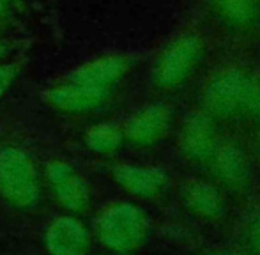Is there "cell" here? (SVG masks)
<instances>
[{
    "mask_svg": "<svg viewBox=\"0 0 260 255\" xmlns=\"http://www.w3.org/2000/svg\"><path fill=\"white\" fill-rule=\"evenodd\" d=\"M96 234L110 252L129 255L145 245L151 234V224L135 204L113 202L98 216Z\"/></svg>",
    "mask_w": 260,
    "mask_h": 255,
    "instance_id": "1",
    "label": "cell"
},
{
    "mask_svg": "<svg viewBox=\"0 0 260 255\" xmlns=\"http://www.w3.org/2000/svg\"><path fill=\"white\" fill-rule=\"evenodd\" d=\"M0 197L16 209H30L41 197V179L34 160L23 149H0Z\"/></svg>",
    "mask_w": 260,
    "mask_h": 255,
    "instance_id": "2",
    "label": "cell"
},
{
    "mask_svg": "<svg viewBox=\"0 0 260 255\" xmlns=\"http://www.w3.org/2000/svg\"><path fill=\"white\" fill-rule=\"evenodd\" d=\"M46 181L55 199L69 213H85L90 207V190L87 181L69 163L53 160L46 167Z\"/></svg>",
    "mask_w": 260,
    "mask_h": 255,
    "instance_id": "3",
    "label": "cell"
},
{
    "mask_svg": "<svg viewBox=\"0 0 260 255\" xmlns=\"http://www.w3.org/2000/svg\"><path fill=\"white\" fill-rule=\"evenodd\" d=\"M108 100V89L62 82L52 85L43 92V101L58 114L85 115L103 107Z\"/></svg>",
    "mask_w": 260,
    "mask_h": 255,
    "instance_id": "4",
    "label": "cell"
},
{
    "mask_svg": "<svg viewBox=\"0 0 260 255\" xmlns=\"http://www.w3.org/2000/svg\"><path fill=\"white\" fill-rule=\"evenodd\" d=\"M45 243L52 255H87L90 250L89 232L73 216L53 220L46 231Z\"/></svg>",
    "mask_w": 260,
    "mask_h": 255,
    "instance_id": "5",
    "label": "cell"
},
{
    "mask_svg": "<svg viewBox=\"0 0 260 255\" xmlns=\"http://www.w3.org/2000/svg\"><path fill=\"white\" fill-rule=\"evenodd\" d=\"M113 179L129 195L144 200H154L167 190V176L156 169L137 165H115L112 169Z\"/></svg>",
    "mask_w": 260,
    "mask_h": 255,
    "instance_id": "6",
    "label": "cell"
},
{
    "mask_svg": "<svg viewBox=\"0 0 260 255\" xmlns=\"http://www.w3.org/2000/svg\"><path fill=\"white\" fill-rule=\"evenodd\" d=\"M127 64L119 55H103L98 59L87 60V62L76 66L75 69L66 75L64 82L80 83V85L98 87V89H108L120 76L126 73Z\"/></svg>",
    "mask_w": 260,
    "mask_h": 255,
    "instance_id": "7",
    "label": "cell"
},
{
    "mask_svg": "<svg viewBox=\"0 0 260 255\" xmlns=\"http://www.w3.org/2000/svg\"><path fill=\"white\" fill-rule=\"evenodd\" d=\"M182 207L191 218L206 224H216L226 216V202L216 188L207 184H189L182 192Z\"/></svg>",
    "mask_w": 260,
    "mask_h": 255,
    "instance_id": "8",
    "label": "cell"
},
{
    "mask_svg": "<svg viewBox=\"0 0 260 255\" xmlns=\"http://www.w3.org/2000/svg\"><path fill=\"white\" fill-rule=\"evenodd\" d=\"M168 124H170V117L165 108L149 107L138 112L127 122L124 135L129 144L137 145V147H149L167 133Z\"/></svg>",
    "mask_w": 260,
    "mask_h": 255,
    "instance_id": "9",
    "label": "cell"
},
{
    "mask_svg": "<svg viewBox=\"0 0 260 255\" xmlns=\"http://www.w3.org/2000/svg\"><path fill=\"white\" fill-rule=\"evenodd\" d=\"M124 138V133L119 130V126L103 122V124L92 126L85 133V145L92 152L98 154H112L119 149L120 142Z\"/></svg>",
    "mask_w": 260,
    "mask_h": 255,
    "instance_id": "10",
    "label": "cell"
},
{
    "mask_svg": "<svg viewBox=\"0 0 260 255\" xmlns=\"http://www.w3.org/2000/svg\"><path fill=\"white\" fill-rule=\"evenodd\" d=\"M248 181V172L236 154H226L219 163V183L230 192H241Z\"/></svg>",
    "mask_w": 260,
    "mask_h": 255,
    "instance_id": "11",
    "label": "cell"
},
{
    "mask_svg": "<svg viewBox=\"0 0 260 255\" xmlns=\"http://www.w3.org/2000/svg\"><path fill=\"white\" fill-rule=\"evenodd\" d=\"M239 248L246 255H260V213L251 214L239 229Z\"/></svg>",
    "mask_w": 260,
    "mask_h": 255,
    "instance_id": "12",
    "label": "cell"
},
{
    "mask_svg": "<svg viewBox=\"0 0 260 255\" xmlns=\"http://www.w3.org/2000/svg\"><path fill=\"white\" fill-rule=\"evenodd\" d=\"M23 71V62H0V98L13 87L14 80Z\"/></svg>",
    "mask_w": 260,
    "mask_h": 255,
    "instance_id": "13",
    "label": "cell"
},
{
    "mask_svg": "<svg viewBox=\"0 0 260 255\" xmlns=\"http://www.w3.org/2000/svg\"><path fill=\"white\" fill-rule=\"evenodd\" d=\"M204 255H246L241 248H229V246H223V248H212L206 252Z\"/></svg>",
    "mask_w": 260,
    "mask_h": 255,
    "instance_id": "14",
    "label": "cell"
},
{
    "mask_svg": "<svg viewBox=\"0 0 260 255\" xmlns=\"http://www.w3.org/2000/svg\"><path fill=\"white\" fill-rule=\"evenodd\" d=\"M11 0H0V25H4L9 18Z\"/></svg>",
    "mask_w": 260,
    "mask_h": 255,
    "instance_id": "15",
    "label": "cell"
},
{
    "mask_svg": "<svg viewBox=\"0 0 260 255\" xmlns=\"http://www.w3.org/2000/svg\"><path fill=\"white\" fill-rule=\"evenodd\" d=\"M11 52V46L6 39H0V62H4V57H7Z\"/></svg>",
    "mask_w": 260,
    "mask_h": 255,
    "instance_id": "16",
    "label": "cell"
}]
</instances>
